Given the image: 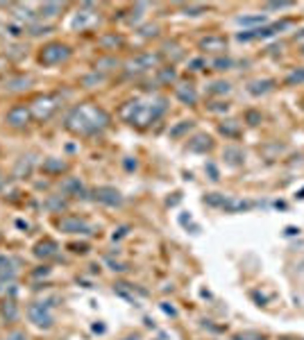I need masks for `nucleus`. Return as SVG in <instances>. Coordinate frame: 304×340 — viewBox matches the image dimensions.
Returning <instances> with one entry per match:
<instances>
[{"instance_id": "a878e982", "label": "nucleus", "mask_w": 304, "mask_h": 340, "mask_svg": "<svg viewBox=\"0 0 304 340\" xmlns=\"http://www.w3.org/2000/svg\"><path fill=\"white\" fill-rule=\"evenodd\" d=\"M241 23H259V20H264L261 16H254V19H238Z\"/></svg>"}, {"instance_id": "f8f14e48", "label": "nucleus", "mask_w": 304, "mask_h": 340, "mask_svg": "<svg viewBox=\"0 0 304 340\" xmlns=\"http://www.w3.org/2000/svg\"><path fill=\"white\" fill-rule=\"evenodd\" d=\"M55 249H57V245H55L53 241H43L34 247V254L37 256H50V254H55Z\"/></svg>"}, {"instance_id": "f257e3e1", "label": "nucleus", "mask_w": 304, "mask_h": 340, "mask_svg": "<svg viewBox=\"0 0 304 340\" xmlns=\"http://www.w3.org/2000/svg\"><path fill=\"white\" fill-rule=\"evenodd\" d=\"M107 123H109V116L105 109L89 105V102L73 107L71 113L66 116V127L71 132H77V134H95V132L105 130Z\"/></svg>"}, {"instance_id": "5701e85b", "label": "nucleus", "mask_w": 304, "mask_h": 340, "mask_svg": "<svg viewBox=\"0 0 304 340\" xmlns=\"http://www.w3.org/2000/svg\"><path fill=\"white\" fill-rule=\"evenodd\" d=\"M302 79H304V71H295L291 77H288V82L293 84V82H302Z\"/></svg>"}, {"instance_id": "bb28decb", "label": "nucleus", "mask_w": 304, "mask_h": 340, "mask_svg": "<svg viewBox=\"0 0 304 340\" xmlns=\"http://www.w3.org/2000/svg\"><path fill=\"white\" fill-rule=\"evenodd\" d=\"M23 338H25V336H23V334H14L9 340H23Z\"/></svg>"}, {"instance_id": "4be33fe9", "label": "nucleus", "mask_w": 304, "mask_h": 340, "mask_svg": "<svg viewBox=\"0 0 304 340\" xmlns=\"http://www.w3.org/2000/svg\"><path fill=\"white\" fill-rule=\"evenodd\" d=\"M220 132H223V134H236L238 127L236 125H220Z\"/></svg>"}, {"instance_id": "4468645a", "label": "nucleus", "mask_w": 304, "mask_h": 340, "mask_svg": "<svg viewBox=\"0 0 304 340\" xmlns=\"http://www.w3.org/2000/svg\"><path fill=\"white\" fill-rule=\"evenodd\" d=\"M209 145H211V138L205 136V134H200V136H195L191 143H189V148H191V150H207Z\"/></svg>"}, {"instance_id": "7ed1b4c3", "label": "nucleus", "mask_w": 304, "mask_h": 340, "mask_svg": "<svg viewBox=\"0 0 304 340\" xmlns=\"http://www.w3.org/2000/svg\"><path fill=\"white\" fill-rule=\"evenodd\" d=\"M71 57V48L64 46V43H48V46L41 48L39 61L43 66H57L61 61H66Z\"/></svg>"}, {"instance_id": "2eb2a0df", "label": "nucleus", "mask_w": 304, "mask_h": 340, "mask_svg": "<svg viewBox=\"0 0 304 340\" xmlns=\"http://www.w3.org/2000/svg\"><path fill=\"white\" fill-rule=\"evenodd\" d=\"M177 95L184 102H189V105H193L195 100H198V95H195V91H193L191 86H177Z\"/></svg>"}, {"instance_id": "ddd939ff", "label": "nucleus", "mask_w": 304, "mask_h": 340, "mask_svg": "<svg viewBox=\"0 0 304 340\" xmlns=\"http://www.w3.org/2000/svg\"><path fill=\"white\" fill-rule=\"evenodd\" d=\"M43 170H48V172H61V170H66V164L61 159H46L43 161Z\"/></svg>"}, {"instance_id": "f03ea898", "label": "nucleus", "mask_w": 304, "mask_h": 340, "mask_svg": "<svg viewBox=\"0 0 304 340\" xmlns=\"http://www.w3.org/2000/svg\"><path fill=\"white\" fill-rule=\"evenodd\" d=\"M166 112V102L159 100L157 105H143V102H130L120 109V116L130 120L132 125H148V123H154L161 113Z\"/></svg>"}, {"instance_id": "9b49d317", "label": "nucleus", "mask_w": 304, "mask_h": 340, "mask_svg": "<svg viewBox=\"0 0 304 340\" xmlns=\"http://www.w3.org/2000/svg\"><path fill=\"white\" fill-rule=\"evenodd\" d=\"M200 46L207 50H225V39L223 37H207L200 41Z\"/></svg>"}, {"instance_id": "f3484780", "label": "nucleus", "mask_w": 304, "mask_h": 340, "mask_svg": "<svg viewBox=\"0 0 304 340\" xmlns=\"http://www.w3.org/2000/svg\"><path fill=\"white\" fill-rule=\"evenodd\" d=\"M61 189L66 190V193H73V195H79L82 193V184L77 182V179H68V182H64V186Z\"/></svg>"}, {"instance_id": "6e6552de", "label": "nucleus", "mask_w": 304, "mask_h": 340, "mask_svg": "<svg viewBox=\"0 0 304 340\" xmlns=\"http://www.w3.org/2000/svg\"><path fill=\"white\" fill-rule=\"evenodd\" d=\"M59 229L66 231V234H89V231H91V227H89L84 220H79V218H61Z\"/></svg>"}, {"instance_id": "423d86ee", "label": "nucleus", "mask_w": 304, "mask_h": 340, "mask_svg": "<svg viewBox=\"0 0 304 340\" xmlns=\"http://www.w3.org/2000/svg\"><path fill=\"white\" fill-rule=\"evenodd\" d=\"M30 118H32V112L25 105H16L7 112V123L12 125V127H25L30 123Z\"/></svg>"}, {"instance_id": "39448f33", "label": "nucleus", "mask_w": 304, "mask_h": 340, "mask_svg": "<svg viewBox=\"0 0 304 340\" xmlns=\"http://www.w3.org/2000/svg\"><path fill=\"white\" fill-rule=\"evenodd\" d=\"M27 315H30V320H32L37 327H50V324H53L50 308H48L43 302H37V304H32V306L27 308Z\"/></svg>"}, {"instance_id": "20e7f679", "label": "nucleus", "mask_w": 304, "mask_h": 340, "mask_svg": "<svg viewBox=\"0 0 304 340\" xmlns=\"http://www.w3.org/2000/svg\"><path fill=\"white\" fill-rule=\"evenodd\" d=\"M57 107H59V100L55 98V95H39V98L32 102V116L37 120H48V118L53 116L57 112Z\"/></svg>"}, {"instance_id": "9d476101", "label": "nucleus", "mask_w": 304, "mask_h": 340, "mask_svg": "<svg viewBox=\"0 0 304 340\" xmlns=\"http://www.w3.org/2000/svg\"><path fill=\"white\" fill-rule=\"evenodd\" d=\"M30 84H32V77H14L5 82V89L7 91H23V89H30Z\"/></svg>"}, {"instance_id": "dca6fc26", "label": "nucleus", "mask_w": 304, "mask_h": 340, "mask_svg": "<svg viewBox=\"0 0 304 340\" xmlns=\"http://www.w3.org/2000/svg\"><path fill=\"white\" fill-rule=\"evenodd\" d=\"M59 9H61L59 2H46V5H41L39 12H41V16H55Z\"/></svg>"}, {"instance_id": "1a4fd4ad", "label": "nucleus", "mask_w": 304, "mask_h": 340, "mask_svg": "<svg viewBox=\"0 0 304 340\" xmlns=\"http://www.w3.org/2000/svg\"><path fill=\"white\" fill-rule=\"evenodd\" d=\"M157 64V55H141V57L132 59L130 66H136L134 71H143V68H152V66Z\"/></svg>"}, {"instance_id": "6ab92c4d", "label": "nucleus", "mask_w": 304, "mask_h": 340, "mask_svg": "<svg viewBox=\"0 0 304 340\" xmlns=\"http://www.w3.org/2000/svg\"><path fill=\"white\" fill-rule=\"evenodd\" d=\"M270 86H272L270 79H264V82H254V84L250 86V91H252V93H261V91H268Z\"/></svg>"}, {"instance_id": "393cba45", "label": "nucleus", "mask_w": 304, "mask_h": 340, "mask_svg": "<svg viewBox=\"0 0 304 340\" xmlns=\"http://www.w3.org/2000/svg\"><path fill=\"white\" fill-rule=\"evenodd\" d=\"M186 127H191V123H184V125H179L177 130H172V134H175V136H177V134H182V132H184Z\"/></svg>"}, {"instance_id": "b1692460", "label": "nucleus", "mask_w": 304, "mask_h": 340, "mask_svg": "<svg viewBox=\"0 0 304 340\" xmlns=\"http://www.w3.org/2000/svg\"><path fill=\"white\" fill-rule=\"evenodd\" d=\"M213 66H216L218 71H225L227 66H229V59H218V61H213Z\"/></svg>"}, {"instance_id": "a211bd4d", "label": "nucleus", "mask_w": 304, "mask_h": 340, "mask_svg": "<svg viewBox=\"0 0 304 340\" xmlns=\"http://www.w3.org/2000/svg\"><path fill=\"white\" fill-rule=\"evenodd\" d=\"M2 313H5L7 320H16V318H19V311H16V304H14V302H5Z\"/></svg>"}, {"instance_id": "aec40b11", "label": "nucleus", "mask_w": 304, "mask_h": 340, "mask_svg": "<svg viewBox=\"0 0 304 340\" xmlns=\"http://www.w3.org/2000/svg\"><path fill=\"white\" fill-rule=\"evenodd\" d=\"M100 46L102 48H109V46H120V39L118 37H105V39H100Z\"/></svg>"}, {"instance_id": "0eeeda50", "label": "nucleus", "mask_w": 304, "mask_h": 340, "mask_svg": "<svg viewBox=\"0 0 304 340\" xmlns=\"http://www.w3.org/2000/svg\"><path fill=\"white\" fill-rule=\"evenodd\" d=\"M95 200L102 204H109V207H118L123 202L120 193L116 189H112V186H100V189H95Z\"/></svg>"}, {"instance_id": "412c9836", "label": "nucleus", "mask_w": 304, "mask_h": 340, "mask_svg": "<svg viewBox=\"0 0 304 340\" xmlns=\"http://www.w3.org/2000/svg\"><path fill=\"white\" fill-rule=\"evenodd\" d=\"M211 91L213 93H227V91H229V84H227V82H216Z\"/></svg>"}, {"instance_id": "cd10ccee", "label": "nucleus", "mask_w": 304, "mask_h": 340, "mask_svg": "<svg viewBox=\"0 0 304 340\" xmlns=\"http://www.w3.org/2000/svg\"><path fill=\"white\" fill-rule=\"evenodd\" d=\"M2 263H5V259H2V256H0V265H2Z\"/></svg>"}]
</instances>
